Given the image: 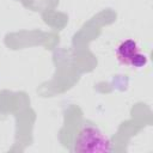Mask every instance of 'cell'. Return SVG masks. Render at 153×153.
<instances>
[{
  "instance_id": "1",
  "label": "cell",
  "mask_w": 153,
  "mask_h": 153,
  "mask_svg": "<svg viewBox=\"0 0 153 153\" xmlns=\"http://www.w3.org/2000/svg\"><path fill=\"white\" fill-rule=\"evenodd\" d=\"M112 149L109 137L94 126H84L75 139L74 151L82 153L110 152Z\"/></svg>"
},
{
  "instance_id": "2",
  "label": "cell",
  "mask_w": 153,
  "mask_h": 153,
  "mask_svg": "<svg viewBox=\"0 0 153 153\" xmlns=\"http://www.w3.org/2000/svg\"><path fill=\"white\" fill-rule=\"evenodd\" d=\"M116 57L121 65L134 68H142L148 62V57L141 51L139 43L131 38L122 41L117 45Z\"/></svg>"
}]
</instances>
